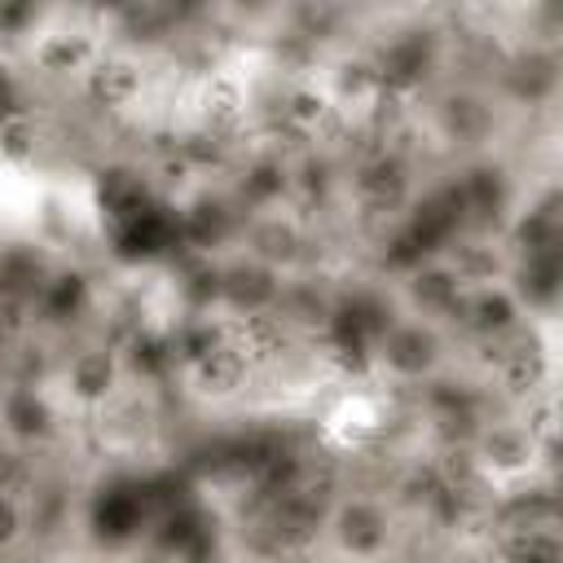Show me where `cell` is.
Here are the masks:
<instances>
[{
    "instance_id": "1",
    "label": "cell",
    "mask_w": 563,
    "mask_h": 563,
    "mask_svg": "<svg viewBox=\"0 0 563 563\" xmlns=\"http://www.w3.org/2000/svg\"><path fill=\"white\" fill-rule=\"evenodd\" d=\"M84 79H88V97L97 106H110V110H123L141 97V66L123 53H106V57H92L84 66Z\"/></svg>"
}]
</instances>
